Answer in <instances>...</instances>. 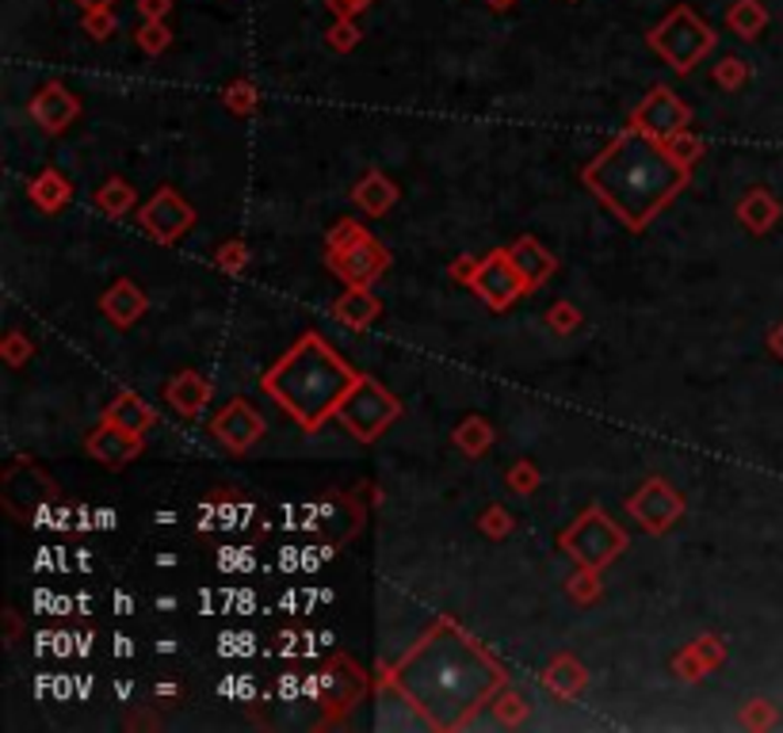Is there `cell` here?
<instances>
[{"label": "cell", "mask_w": 783, "mask_h": 733, "mask_svg": "<svg viewBox=\"0 0 783 733\" xmlns=\"http://www.w3.org/2000/svg\"><path fill=\"white\" fill-rule=\"evenodd\" d=\"M390 684L432 730H459L505 684V669L452 623H440L390 672Z\"/></svg>", "instance_id": "cell-1"}, {"label": "cell", "mask_w": 783, "mask_h": 733, "mask_svg": "<svg viewBox=\"0 0 783 733\" xmlns=\"http://www.w3.org/2000/svg\"><path fill=\"white\" fill-rule=\"evenodd\" d=\"M585 180L627 226L638 230L685 188L688 164L646 130H627L589 164Z\"/></svg>", "instance_id": "cell-2"}, {"label": "cell", "mask_w": 783, "mask_h": 733, "mask_svg": "<svg viewBox=\"0 0 783 733\" xmlns=\"http://www.w3.org/2000/svg\"><path fill=\"white\" fill-rule=\"evenodd\" d=\"M352 386L356 371L321 337L298 340L276 371H268V379H264V390L306 428H318L325 416L337 413V405L345 402Z\"/></svg>", "instance_id": "cell-3"}, {"label": "cell", "mask_w": 783, "mask_h": 733, "mask_svg": "<svg viewBox=\"0 0 783 733\" xmlns=\"http://www.w3.org/2000/svg\"><path fill=\"white\" fill-rule=\"evenodd\" d=\"M649 46H654L657 54L673 65V70L688 73L699 57L711 54L715 35H711V28H707V23L691 12V8L680 4V8H673V12L665 15L654 31H649Z\"/></svg>", "instance_id": "cell-4"}, {"label": "cell", "mask_w": 783, "mask_h": 733, "mask_svg": "<svg viewBox=\"0 0 783 733\" xmlns=\"http://www.w3.org/2000/svg\"><path fill=\"white\" fill-rule=\"evenodd\" d=\"M337 416L352 436L374 439L390 421L398 416V402L371 379H356V386L345 394V402L337 405Z\"/></svg>", "instance_id": "cell-5"}, {"label": "cell", "mask_w": 783, "mask_h": 733, "mask_svg": "<svg viewBox=\"0 0 783 733\" xmlns=\"http://www.w3.org/2000/svg\"><path fill=\"white\" fill-rule=\"evenodd\" d=\"M562 546L578 557L581 570H600V565H607L623 546H627V535H623L615 523H607L600 508H593V512H585L570 531H565Z\"/></svg>", "instance_id": "cell-6"}, {"label": "cell", "mask_w": 783, "mask_h": 733, "mask_svg": "<svg viewBox=\"0 0 783 733\" xmlns=\"http://www.w3.org/2000/svg\"><path fill=\"white\" fill-rule=\"evenodd\" d=\"M470 283L478 287V295L486 298L489 306H497V310H505L508 302H512L516 295H520L528 283H523V275L512 268V261H508V253L501 256H489V261L478 264V272L470 275Z\"/></svg>", "instance_id": "cell-7"}, {"label": "cell", "mask_w": 783, "mask_h": 733, "mask_svg": "<svg viewBox=\"0 0 783 733\" xmlns=\"http://www.w3.org/2000/svg\"><path fill=\"white\" fill-rule=\"evenodd\" d=\"M635 123H638V130H646V135L673 141V138L680 135V127L688 123V107L680 104V99L673 96L669 88H657L654 96H649L646 104L638 107Z\"/></svg>", "instance_id": "cell-8"}, {"label": "cell", "mask_w": 783, "mask_h": 733, "mask_svg": "<svg viewBox=\"0 0 783 733\" xmlns=\"http://www.w3.org/2000/svg\"><path fill=\"white\" fill-rule=\"evenodd\" d=\"M680 497L673 493L665 481H649L646 489H638L635 497H631V516L635 520H643L649 531H662V528H669L673 520L680 516Z\"/></svg>", "instance_id": "cell-9"}, {"label": "cell", "mask_w": 783, "mask_h": 733, "mask_svg": "<svg viewBox=\"0 0 783 733\" xmlns=\"http://www.w3.org/2000/svg\"><path fill=\"white\" fill-rule=\"evenodd\" d=\"M340 253H332V268L345 275L348 283H356V287H363V283H371L374 275L387 268V256H382V248L374 245L368 237H356V245H337Z\"/></svg>", "instance_id": "cell-10"}, {"label": "cell", "mask_w": 783, "mask_h": 733, "mask_svg": "<svg viewBox=\"0 0 783 733\" xmlns=\"http://www.w3.org/2000/svg\"><path fill=\"white\" fill-rule=\"evenodd\" d=\"M141 226L154 233L157 241H172L177 233H184L191 226V206L180 203L177 191H161V195L141 211Z\"/></svg>", "instance_id": "cell-11"}, {"label": "cell", "mask_w": 783, "mask_h": 733, "mask_svg": "<svg viewBox=\"0 0 783 733\" xmlns=\"http://www.w3.org/2000/svg\"><path fill=\"white\" fill-rule=\"evenodd\" d=\"M261 432H264V421L256 416V410H248L245 402H230L226 410L219 413V421H214V436H219L222 444H230L233 452L253 447L256 439H261Z\"/></svg>", "instance_id": "cell-12"}, {"label": "cell", "mask_w": 783, "mask_h": 733, "mask_svg": "<svg viewBox=\"0 0 783 733\" xmlns=\"http://www.w3.org/2000/svg\"><path fill=\"white\" fill-rule=\"evenodd\" d=\"M138 447H141L138 432H127V428H119V424H112V421H107L104 428L88 439V452H93L99 463H107V466L130 463V458L138 455Z\"/></svg>", "instance_id": "cell-13"}, {"label": "cell", "mask_w": 783, "mask_h": 733, "mask_svg": "<svg viewBox=\"0 0 783 733\" xmlns=\"http://www.w3.org/2000/svg\"><path fill=\"white\" fill-rule=\"evenodd\" d=\"M31 115H35L46 130H62L65 123L77 115V99H73L62 85H46L35 96V104H31Z\"/></svg>", "instance_id": "cell-14"}, {"label": "cell", "mask_w": 783, "mask_h": 733, "mask_svg": "<svg viewBox=\"0 0 783 733\" xmlns=\"http://www.w3.org/2000/svg\"><path fill=\"white\" fill-rule=\"evenodd\" d=\"M508 261H512V268L523 275V283H528V287H536V283H543L547 275L554 272V256L547 253V248H539L531 237L516 241V245L508 248Z\"/></svg>", "instance_id": "cell-15"}, {"label": "cell", "mask_w": 783, "mask_h": 733, "mask_svg": "<svg viewBox=\"0 0 783 733\" xmlns=\"http://www.w3.org/2000/svg\"><path fill=\"white\" fill-rule=\"evenodd\" d=\"M104 310H107V318H112L115 325H130L141 310H146V298L138 295L135 283L123 279V283H115V287L104 295Z\"/></svg>", "instance_id": "cell-16"}, {"label": "cell", "mask_w": 783, "mask_h": 733, "mask_svg": "<svg viewBox=\"0 0 783 733\" xmlns=\"http://www.w3.org/2000/svg\"><path fill=\"white\" fill-rule=\"evenodd\" d=\"M107 421L112 424H119V428H127V432H146L149 424H154V413L146 410V402H138L135 394H123L119 402L107 410Z\"/></svg>", "instance_id": "cell-17"}, {"label": "cell", "mask_w": 783, "mask_h": 733, "mask_svg": "<svg viewBox=\"0 0 783 733\" xmlns=\"http://www.w3.org/2000/svg\"><path fill=\"white\" fill-rule=\"evenodd\" d=\"M169 402L184 416H195L207 402V382L199 379V374H184V379H177L169 386Z\"/></svg>", "instance_id": "cell-18"}, {"label": "cell", "mask_w": 783, "mask_h": 733, "mask_svg": "<svg viewBox=\"0 0 783 733\" xmlns=\"http://www.w3.org/2000/svg\"><path fill=\"white\" fill-rule=\"evenodd\" d=\"M727 23H730V31H734V35L756 39V35H761L764 23H769V15H764V8L756 4V0H738V4L730 8Z\"/></svg>", "instance_id": "cell-19"}, {"label": "cell", "mask_w": 783, "mask_h": 733, "mask_svg": "<svg viewBox=\"0 0 783 733\" xmlns=\"http://www.w3.org/2000/svg\"><path fill=\"white\" fill-rule=\"evenodd\" d=\"M394 195H398V191L390 188V183L382 180V177H368V180L360 183V191H356V203L368 206L371 214H382L390 203H394Z\"/></svg>", "instance_id": "cell-20"}, {"label": "cell", "mask_w": 783, "mask_h": 733, "mask_svg": "<svg viewBox=\"0 0 783 733\" xmlns=\"http://www.w3.org/2000/svg\"><path fill=\"white\" fill-rule=\"evenodd\" d=\"M337 314L348 325H368L374 318V302H371L368 295H363V290H352V295H348L345 302L337 306Z\"/></svg>", "instance_id": "cell-21"}, {"label": "cell", "mask_w": 783, "mask_h": 733, "mask_svg": "<svg viewBox=\"0 0 783 733\" xmlns=\"http://www.w3.org/2000/svg\"><path fill=\"white\" fill-rule=\"evenodd\" d=\"M130 199H135V195H130V188H127V183H119V180H112L104 191H99V206H104L107 214H123Z\"/></svg>", "instance_id": "cell-22"}, {"label": "cell", "mask_w": 783, "mask_h": 733, "mask_svg": "<svg viewBox=\"0 0 783 733\" xmlns=\"http://www.w3.org/2000/svg\"><path fill=\"white\" fill-rule=\"evenodd\" d=\"M138 43L141 50H149V54H161V50L169 46V28H165L161 20H146V28L138 31Z\"/></svg>", "instance_id": "cell-23"}, {"label": "cell", "mask_w": 783, "mask_h": 733, "mask_svg": "<svg viewBox=\"0 0 783 733\" xmlns=\"http://www.w3.org/2000/svg\"><path fill=\"white\" fill-rule=\"evenodd\" d=\"M356 43H360V28H356L352 20H337V28L329 31V46H337V50H352Z\"/></svg>", "instance_id": "cell-24"}, {"label": "cell", "mask_w": 783, "mask_h": 733, "mask_svg": "<svg viewBox=\"0 0 783 733\" xmlns=\"http://www.w3.org/2000/svg\"><path fill=\"white\" fill-rule=\"evenodd\" d=\"M35 199H39V203H43V206H57V203H62V199H65V183L57 180L54 172H50V177L39 180Z\"/></svg>", "instance_id": "cell-25"}, {"label": "cell", "mask_w": 783, "mask_h": 733, "mask_svg": "<svg viewBox=\"0 0 783 733\" xmlns=\"http://www.w3.org/2000/svg\"><path fill=\"white\" fill-rule=\"evenodd\" d=\"M85 28L93 31L96 39H107V35H112V28H115V20H112V12H107V8H96V12L85 15Z\"/></svg>", "instance_id": "cell-26"}, {"label": "cell", "mask_w": 783, "mask_h": 733, "mask_svg": "<svg viewBox=\"0 0 783 733\" xmlns=\"http://www.w3.org/2000/svg\"><path fill=\"white\" fill-rule=\"evenodd\" d=\"M673 153H677L685 164H691V161H696V153H699V141L688 138V135H677V138H673Z\"/></svg>", "instance_id": "cell-27"}, {"label": "cell", "mask_w": 783, "mask_h": 733, "mask_svg": "<svg viewBox=\"0 0 783 733\" xmlns=\"http://www.w3.org/2000/svg\"><path fill=\"white\" fill-rule=\"evenodd\" d=\"M371 0H329V8L337 12V20H352L356 12H363Z\"/></svg>", "instance_id": "cell-28"}, {"label": "cell", "mask_w": 783, "mask_h": 733, "mask_svg": "<svg viewBox=\"0 0 783 733\" xmlns=\"http://www.w3.org/2000/svg\"><path fill=\"white\" fill-rule=\"evenodd\" d=\"M741 77H745V65H741L738 57H730V62L719 65V81H722V85H738Z\"/></svg>", "instance_id": "cell-29"}, {"label": "cell", "mask_w": 783, "mask_h": 733, "mask_svg": "<svg viewBox=\"0 0 783 733\" xmlns=\"http://www.w3.org/2000/svg\"><path fill=\"white\" fill-rule=\"evenodd\" d=\"M138 8H141V15H146V20H165V15H169V0H138Z\"/></svg>", "instance_id": "cell-30"}, {"label": "cell", "mask_w": 783, "mask_h": 733, "mask_svg": "<svg viewBox=\"0 0 783 733\" xmlns=\"http://www.w3.org/2000/svg\"><path fill=\"white\" fill-rule=\"evenodd\" d=\"M230 104L233 107H245V111H248V107H253V88H248V85H233L230 88Z\"/></svg>", "instance_id": "cell-31"}, {"label": "cell", "mask_w": 783, "mask_h": 733, "mask_svg": "<svg viewBox=\"0 0 783 733\" xmlns=\"http://www.w3.org/2000/svg\"><path fill=\"white\" fill-rule=\"evenodd\" d=\"M478 432H482V424H470V428H466V432H459V444H466V447H470V452H478V447L489 439V436H478Z\"/></svg>", "instance_id": "cell-32"}, {"label": "cell", "mask_w": 783, "mask_h": 733, "mask_svg": "<svg viewBox=\"0 0 783 733\" xmlns=\"http://www.w3.org/2000/svg\"><path fill=\"white\" fill-rule=\"evenodd\" d=\"M81 8H85V12H96V8H112L115 0H77Z\"/></svg>", "instance_id": "cell-33"}, {"label": "cell", "mask_w": 783, "mask_h": 733, "mask_svg": "<svg viewBox=\"0 0 783 733\" xmlns=\"http://www.w3.org/2000/svg\"><path fill=\"white\" fill-rule=\"evenodd\" d=\"M489 4H494V8H508L512 0H489Z\"/></svg>", "instance_id": "cell-34"}]
</instances>
